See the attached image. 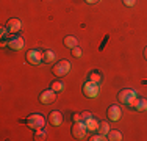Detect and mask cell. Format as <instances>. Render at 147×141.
<instances>
[{"label": "cell", "mask_w": 147, "mask_h": 141, "mask_svg": "<svg viewBox=\"0 0 147 141\" xmlns=\"http://www.w3.org/2000/svg\"><path fill=\"white\" fill-rule=\"evenodd\" d=\"M122 3H124L125 6H135L136 0H122Z\"/></svg>", "instance_id": "603a6c76"}, {"label": "cell", "mask_w": 147, "mask_h": 141, "mask_svg": "<svg viewBox=\"0 0 147 141\" xmlns=\"http://www.w3.org/2000/svg\"><path fill=\"white\" fill-rule=\"evenodd\" d=\"M55 52L50 50V49H47V50L42 52V64H50V63L55 61Z\"/></svg>", "instance_id": "4fadbf2b"}, {"label": "cell", "mask_w": 147, "mask_h": 141, "mask_svg": "<svg viewBox=\"0 0 147 141\" xmlns=\"http://www.w3.org/2000/svg\"><path fill=\"white\" fill-rule=\"evenodd\" d=\"M71 54H72V56H75V58H80V56H82V49L77 45V47L71 49Z\"/></svg>", "instance_id": "44dd1931"}, {"label": "cell", "mask_w": 147, "mask_h": 141, "mask_svg": "<svg viewBox=\"0 0 147 141\" xmlns=\"http://www.w3.org/2000/svg\"><path fill=\"white\" fill-rule=\"evenodd\" d=\"M24 122H25V124L34 132V130L44 129V125H45V118L41 115V113H33V115H30Z\"/></svg>", "instance_id": "6da1fadb"}, {"label": "cell", "mask_w": 147, "mask_h": 141, "mask_svg": "<svg viewBox=\"0 0 147 141\" xmlns=\"http://www.w3.org/2000/svg\"><path fill=\"white\" fill-rule=\"evenodd\" d=\"M55 100H57V93H55L52 88L42 91L41 96H39V102H41V104H44V105H50V104H53Z\"/></svg>", "instance_id": "ba28073f"}, {"label": "cell", "mask_w": 147, "mask_h": 141, "mask_svg": "<svg viewBox=\"0 0 147 141\" xmlns=\"http://www.w3.org/2000/svg\"><path fill=\"white\" fill-rule=\"evenodd\" d=\"M130 110H136V111H146L147 110V99L144 97H135L130 104L127 105Z\"/></svg>", "instance_id": "9c48e42d"}, {"label": "cell", "mask_w": 147, "mask_h": 141, "mask_svg": "<svg viewBox=\"0 0 147 141\" xmlns=\"http://www.w3.org/2000/svg\"><path fill=\"white\" fill-rule=\"evenodd\" d=\"M88 80H91V82H96V83H100V82H102V75H100L99 70H91Z\"/></svg>", "instance_id": "d6986e66"}, {"label": "cell", "mask_w": 147, "mask_h": 141, "mask_svg": "<svg viewBox=\"0 0 147 141\" xmlns=\"http://www.w3.org/2000/svg\"><path fill=\"white\" fill-rule=\"evenodd\" d=\"M108 132H110V124H108L107 121H100V122H99V127H97V133L107 136Z\"/></svg>", "instance_id": "2e32d148"}, {"label": "cell", "mask_w": 147, "mask_h": 141, "mask_svg": "<svg viewBox=\"0 0 147 141\" xmlns=\"http://www.w3.org/2000/svg\"><path fill=\"white\" fill-rule=\"evenodd\" d=\"M107 138L110 140V141H121L122 138H124V135H122L119 130H110V132H108V135H107Z\"/></svg>", "instance_id": "e0dca14e"}, {"label": "cell", "mask_w": 147, "mask_h": 141, "mask_svg": "<svg viewBox=\"0 0 147 141\" xmlns=\"http://www.w3.org/2000/svg\"><path fill=\"white\" fill-rule=\"evenodd\" d=\"M144 58L147 60V45H146V49H144Z\"/></svg>", "instance_id": "4316f807"}, {"label": "cell", "mask_w": 147, "mask_h": 141, "mask_svg": "<svg viewBox=\"0 0 147 141\" xmlns=\"http://www.w3.org/2000/svg\"><path fill=\"white\" fill-rule=\"evenodd\" d=\"M63 44H64L67 49H74V47H77V45H78V41H77L75 36H72V35H67V36L64 38V41H63Z\"/></svg>", "instance_id": "5bb4252c"}, {"label": "cell", "mask_w": 147, "mask_h": 141, "mask_svg": "<svg viewBox=\"0 0 147 141\" xmlns=\"http://www.w3.org/2000/svg\"><path fill=\"white\" fill-rule=\"evenodd\" d=\"M108 138H105V135H100V133H97V135H92L89 138V141H105Z\"/></svg>", "instance_id": "7402d4cb"}, {"label": "cell", "mask_w": 147, "mask_h": 141, "mask_svg": "<svg viewBox=\"0 0 147 141\" xmlns=\"http://www.w3.org/2000/svg\"><path fill=\"white\" fill-rule=\"evenodd\" d=\"M72 119H74V122H77V121H83V119H82V113H80V115H78V113H77V115H74V116H72Z\"/></svg>", "instance_id": "d4e9b609"}, {"label": "cell", "mask_w": 147, "mask_h": 141, "mask_svg": "<svg viewBox=\"0 0 147 141\" xmlns=\"http://www.w3.org/2000/svg\"><path fill=\"white\" fill-rule=\"evenodd\" d=\"M82 91H83V94H85L86 97L94 99V97H97L100 94V85L96 83V82H91V80H88V82L83 83Z\"/></svg>", "instance_id": "3957f363"}, {"label": "cell", "mask_w": 147, "mask_h": 141, "mask_svg": "<svg viewBox=\"0 0 147 141\" xmlns=\"http://www.w3.org/2000/svg\"><path fill=\"white\" fill-rule=\"evenodd\" d=\"M69 70H71V63H69L67 60H59L58 63H55V64H53V68H52V74L57 75L58 79H61V77L67 75Z\"/></svg>", "instance_id": "7a4b0ae2"}, {"label": "cell", "mask_w": 147, "mask_h": 141, "mask_svg": "<svg viewBox=\"0 0 147 141\" xmlns=\"http://www.w3.org/2000/svg\"><path fill=\"white\" fill-rule=\"evenodd\" d=\"M63 121H64V118H63V113L59 111V110L50 111V115H49V122H50V125L59 127V125L63 124Z\"/></svg>", "instance_id": "8fae6325"}, {"label": "cell", "mask_w": 147, "mask_h": 141, "mask_svg": "<svg viewBox=\"0 0 147 141\" xmlns=\"http://www.w3.org/2000/svg\"><path fill=\"white\" fill-rule=\"evenodd\" d=\"M6 44H8V49H11V50H22L24 47H25V39H24V36H20V35H9V38L6 39Z\"/></svg>", "instance_id": "277c9868"}, {"label": "cell", "mask_w": 147, "mask_h": 141, "mask_svg": "<svg viewBox=\"0 0 147 141\" xmlns=\"http://www.w3.org/2000/svg\"><path fill=\"white\" fill-rule=\"evenodd\" d=\"M50 88L55 93H61V91H64V83H63L61 80H55V82L50 83Z\"/></svg>", "instance_id": "ac0fdd59"}, {"label": "cell", "mask_w": 147, "mask_h": 141, "mask_svg": "<svg viewBox=\"0 0 147 141\" xmlns=\"http://www.w3.org/2000/svg\"><path fill=\"white\" fill-rule=\"evenodd\" d=\"M135 97H138L136 91H135V89H128V88H127V89H122V91H119V93H117V100L121 102V104H124V105H128Z\"/></svg>", "instance_id": "52a82bcc"}, {"label": "cell", "mask_w": 147, "mask_h": 141, "mask_svg": "<svg viewBox=\"0 0 147 141\" xmlns=\"http://www.w3.org/2000/svg\"><path fill=\"white\" fill-rule=\"evenodd\" d=\"M86 133H88V129H86L85 121H77L72 124V136L75 140H85Z\"/></svg>", "instance_id": "5b68a950"}, {"label": "cell", "mask_w": 147, "mask_h": 141, "mask_svg": "<svg viewBox=\"0 0 147 141\" xmlns=\"http://www.w3.org/2000/svg\"><path fill=\"white\" fill-rule=\"evenodd\" d=\"M33 138L36 140V141H44L45 138H47V133H45V130H44V129L34 130V135H33Z\"/></svg>", "instance_id": "ffe728a7"}, {"label": "cell", "mask_w": 147, "mask_h": 141, "mask_svg": "<svg viewBox=\"0 0 147 141\" xmlns=\"http://www.w3.org/2000/svg\"><path fill=\"white\" fill-rule=\"evenodd\" d=\"M107 115H108V118H110L111 122H117L119 119L122 118V110H121L119 105H110L108 110H107Z\"/></svg>", "instance_id": "30bf717a"}, {"label": "cell", "mask_w": 147, "mask_h": 141, "mask_svg": "<svg viewBox=\"0 0 147 141\" xmlns=\"http://www.w3.org/2000/svg\"><path fill=\"white\" fill-rule=\"evenodd\" d=\"M86 3H89V5H96V3H99L100 0H85Z\"/></svg>", "instance_id": "484cf974"}, {"label": "cell", "mask_w": 147, "mask_h": 141, "mask_svg": "<svg viewBox=\"0 0 147 141\" xmlns=\"http://www.w3.org/2000/svg\"><path fill=\"white\" fill-rule=\"evenodd\" d=\"M91 116H92V113H91V111H83L82 113V119H83V121H86L88 118H91Z\"/></svg>", "instance_id": "cb8c5ba5"}, {"label": "cell", "mask_w": 147, "mask_h": 141, "mask_svg": "<svg viewBox=\"0 0 147 141\" xmlns=\"http://www.w3.org/2000/svg\"><path fill=\"white\" fill-rule=\"evenodd\" d=\"M5 27L8 28V31L11 35H14V33H17V31H20V28H22V22H20L19 19H16V17H11V19L6 20Z\"/></svg>", "instance_id": "7c38bea8"}, {"label": "cell", "mask_w": 147, "mask_h": 141, "mask_svg": "<svg viewBox=\"0 0 147 141\" xmlns=\"http://www.w3.org/2000/svg\"><path fill=\"white\" fill-rule=\"evenodd\" d=\"M85 124H86V129H88V132H96L97 130V127H99V122L96 121V119L91 116V118H88L85 121Z\"/></svg>", "instance_id": "9a60e30c"}, {"label": "cell", "mask_w": 147, "mask_h": 141, "mask_svg": "<svg viewBox=\"0 0 147 141\" xmlns=\"http://www.w3.org/2000/svg\"><path fill=\"white\" fill-rule=\"evenodd\" d=\"M25 58H27V63H30V64H33V66L42 64V52H41L39 49H31V50H28L25 55Z\"/></svg>", "instance_id": "8992f818"}]
</instances>
